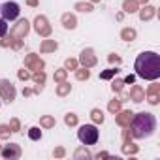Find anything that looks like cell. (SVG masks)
I'll return each instance as SVG.
<instances>
[{"label":"cell","mask_w":160,"mask_h":160,"mask_svg":"<svg viewBox=\"0 0 160 160\" xmlns=\"http://www.w3.org/2000/svg\"><path fill=\"white\" fill-rule=\"evenodd\" d=\"M134 70L141 79L147 81H156L160 77V55L154 51H143L138 55L134 62Z\"/></svg>","instance_id":"obj_1"},{"label":"cell","mask_w":160,"mask_h":160,"mask_svg":"<svg viewBox=\"0 0 160 160\" xmlns=\"http://www.w3.org/2000/svg\"><path fill=\"white\" fill-rule=\"evenodd\" d=\"M128 128H130L132 138H136V139H145V138H151V136L154 134V130H156V119H154V115L149 113V111L134 113V117H132Z\"/></svg>","instance_id":"obj_2"},{"label":"cell","mask_w":160,"mask_h":160,"mask_svg":"<svg viewBox=\"0 0 160 160\" xmlns=\"http://www.w3.org/2000/svg\"><path fill=\"white\" fill-rule=\"evenodd\" d=\"M98 136L100 134H98V128L94 124H83L77 130V138L83 145H94L98 141Z\"/></svg>","instance_id":"obj_3"},{"label":"cell","mask_w":160,"mask_h":160,"mask_svg":"<svg viewBox=\"0 0 160 160\" xmlns=\"http://www.w3.org/2000/svg\"><path fill=\"white\" fill-rule=\"evenodd\" d=\"M15 96H17V91H15L13 83L10 79H0V98L8 104H12L15 100Z\"/></svg>","instance_id":"obj_4"},{"label":"cell","mask_w":160,"mask_h":160,"mask_svg":"<svg viewBox=\"0 0 160 160\" xmlns=\"http://www.w3.org/2000/svg\"><path fill=\"white\" fill-rule=\"evenodd\" d=\"M0 13H2V19H6V21H13V19H17L19 17V13H21V8H19V4L17 2H4L2 6H0Z\"/></svg>","instance_id":"obj_5"},{"label":"cell","mask_w":160,"mask_h":160,"mask_svg":"<svg viewBox=\"0 0 160 160\" xmlns=\"http://www.w3.org/2000/svg\"><path fill=\"white\" fill-rule=\"evenodd\" d=\"M34 30L42 38H49L51 36V25H49V21H47L45 15H36V19H34Z\"/></svg>","instance_id":"obj_6"},{"label":"cell","mask_w":160,"mask_h":160,"mask_svg":"<svg viewBox=\"0 0 160 160\" xmlns=\"http://www.w3.org/2000/svg\"><path fill=\"white\" fill-rule=\"evenodd\" d=\"M77 62L81 64L83 68H92V66H96L98 58H96V55H94V49H91V47L83 49L81 55H79V60H77Z\"/></svg>","instance_id":"obj_7"},{"label":"cell","mask_w":160,"mask_h":160,"mask_svg":"<svg viewBox=\"0 0 160 160\" xmlns=\"http://www.w3.org/2000/svg\"><path fill=\"white\" fill-rule=\"evenodd\" d=\"M28 30H30V23H28L27 19H21V21H17V25L12 28L10 36H12V38H17V40H23V38L28 34Z\"/></svg>","instance_id":"obj_8"},{"label":"cell","mask_w":160,"mask_h":160,"mask_svg":"<svg viewBox=\"0 0 160 160\" xmlns=\"http://www.w3.org/2000/svg\"><path fill=\"white\" fill-rule=\"evenodd\" d=\"M0 154L4 158H8V160H17V158H21L23 151H21V147L17 143H10V145H4V149L0 151Z\"/></svg>","instance_id":"obj_9"},{"label":"cell","mask_w":160,"mask_h":160,"mask_svg":"<svg viewBox=\"0 0 160 160\" xmlns=\"http://www.w3.org/2000/svg\"><path fill=\"white\" fill-rule=\"evenodd\" d=\"M25 66H27V70H34V72H38V70H43L45 62H43L38 55L30 53V55H27V58H25Z\"/></svg>","instance_id":"obj_10"},{"label":"cell","mask_w":160,"mask_h":160,"mask_svg":"<svg viewBox=\"0 0 160 160\" xmlns=\"http://www.w3.org/2000/svg\"><path fill=\"white\" fill-rule=\"evenodd\" d=\"M158 92H160V85H158V83L149 85V89H147V102H149L151 106H156V104L160 102Z\"/></svg>","instance_id":"obj_11"},{"label":"cell","mask_w":160,"mask_h":160,"mask_svg":"<svg viewBox=\"0 0 160 160\" xmlns=\"http://www.w3.org/2000/svg\"><path fill=\"white\" fill-rule=\"evenodd\" d=\"M115 115H117V117H115L117 124H119V126H122V128H126V126L130 124L132 117H134V113H132L130 109H124V111H117Z\"/></svg>","instance_id":"obj_12"},{"label":"cell","mask_w":160,"mask_h":160,"mask_svg":"<svg viewBox=\"0 0 160 160\" xmlns=\"http://www.w3.org/2000/svg\"><path fill=\"white\" fill-rule=\"evenodd\" d=\"M138 12H139V19L141 21H151L154 17V13H156V8H152L149 4H143V8L138 10Z\"/></svg>","instance_id":"obj_13"},{"label":"cell","mask_w":160,"mask_h":160,"mask_svg":"<svg viewBox=\"0 0 160 160\" xmlns=\"http://www.w3.org/2000/svg\"><path fill=\"white\" fill-rule=\"evenodd\" d=\"M60 21H62V27L68 28V30H73V28L77 27V19H75L73 13H62Z\"/></svg>","instance_id":"obj_14"},{"label":"cell","mask_w":160,"mask_h":160,"mask_svg":"<svg viewBox=\"0 0 160 160\" xmlns=\"http://www.w3.org/2000/svg\"><path fill=\"white\" fill-rule=\"evenodd\" d=\"M128 96H130V100H134L136 104H141V102L145 100V91H143V89H141L139 85H134Z\"/></svg>","instance_id":"obj_15"},{"label":"cell","mask_w":160,"mask_h":160,"mask_svg":"<svg viewBox=\"0 0 160 160\" xmlns=\"http://www.w3.org/2000/svg\"><path fill=\"white\" fill-rule=\"evenodd\" d=\"M57 47H58V43L55 40H43L40 45V51L42 53H53V51H57Z\"/></svg>","instance_id":"obj_16"},{"label":"cell","mask_w":160,"mask_h":160,"mask_svg":"<svg viewBox=\"0 0 160 160\" xmlns=\"http://www.w3.org/2000/svg\"><path fill=\"white\" fill-rule=\"evenodd\" d=\"M91 156H92L91 151L85 149V147H79V149H75V152H73V158H75V160H89Z\"/></svg>","instance_id":"obj_17"},{"label":"cell","mask_w":160,"mask_h":160,"mask_svg":"<svg viewBox=\"0 0 160 160\" xmlns=\"http://www.w3.org/2000/svg\"><path fill=\"white\" fill-rule=\"evenodd\" d=\"M122 10H124V13H136L138 12V2L136 0H124Z\"/></svg>","instance_id":"obj_18"},{"label":"cell","mask_w":160,"mask_h":160,"mask_svg":"<svg viewBox=\"0 0 160 160\" xmlns=\"http://www.w3.org/2000/svg\"><path fill=\"white\" fill-rule=\"evenodd\" d=\"M138 151H139V147L134 145L132 141H122V152L124 154H136Z\"/></svg>","instance_id":"obj_19"},{"label":"cell","mask_w":160,"mask_h":160,"mask_svg":"<svg viewBox=\"0 0 160 160\" xmlns=\"http://www.w3.org/2000/svg\"><path fill=\"white\" fill-rule=\"evenodd\" d=\"M70 91H72V85L66 83V81H62V83L57 85V94L58 96H66V94H70Z\"/></svg>","instance_id":"obj_20"},{"label":"cell","mask_w":160,"mask_h":160,"mask_svg":"<svg viewBox=\"0 0 160 160\" xmlns=\"http://www.w3.org/2000/svg\"><path fill=\"white\" fill-rule=\"evenodd\" d=\"M121 38L124 42H132V40H136V30L134 28H122L121 30Z\"/></svg>","instance_id":"obj_21"},{"label":"cell","mask_w":160,"mask_h":160,"mask_svg":"<svg viewBox=\"0 0 160 160\" xmlns=\"http://www.w3.org/2000/svg\"><path fill=\"white\" fill-rule=\"evenodd\" d=\"M40 124L43 126V128H55V117H51V115H43L42 119H40Z\"/></svg>","instance_id":"obj_22"},{"label":"cell","mask_w":160,"mask_h":160,"mask_svg":"<svg viewBox=\"0 0 160 160\" xmlns=\"http://www.w3.org/2000/svg\"><path fill=\"white\" fill-rule=\"evenodd\" d=\"M55 83H62V81H66V77H68V70L66 68H60V70H57L55 72Z\"/></svg>","instance_id":"obj_23"},{"label":"cell","mask_w":160,"mask_h":160,"mask_svg":"<svg viewBox=\"0 0 160 160\" xmlns=\"http://www.w3.org/2000/svg\"><path fill=\"white\" fill-rule=\"evenodd\" d=\"M30 77L34 79V83H36V85H43V83H45V72H43V70H38V72H34Z\"/></svg>","instance_id":"obj_24"},{"label":"cell","mask_w":160,"mask_h":160,"mask_svg":"<svg viewBox=\"0 0 160 160\" xmlns=\"http://www.w3.org/2000/svg\"><path fill=\"white\" fill-rule=\"evenodd\" d=\"M91 119H92L94 124H102V122H104V113H102V109H92V111H91Z\"/></svg>","instance_id":"obj_25"},{"label":"cell","mask_w":160,"mask_h":160,"mask_svg":"<svg viewBox=\"0 0 160 160\" xmlns=\"http://www.w3.org/2000/svg\"><path fill=\"white\" fill-rule=\"evenodd\" d=\"M75 77L79 79V81H87V79L91 77V72H89V68H81V70H75Z\"/></svg>","instance_id":"obj_26"},{"label":"cell","mask_w":160,"mask_h":160,"mask_svg":"<svg viewBox=\"0 0 160 160\" xmlns=\"http://www.w3.org/2000/svg\"><path fill=\"white\" fill-rule=\"evenodd\" d=\"M121 104H122V102H121L119 98L111 100V102L108 104V111H109V113H117V111H121Z\"/></svg>","instance_id":"obj_27"},{"label":"cell","mask_w":160,"mask_h":160,"mask_svg":"<svg viewBox=\"0 0 160 160\" xmlns=\"http://www.w3.org/2000/svg\"><path fill=\"white\" fill-rule=\"evenodd\" d=\"M75 10L85 12V13H91V12H92V4H91V2H77V4H75Z\"/></svg>","instance_id":"obj_28"},{"label":"cell","mask_w":160,"mask_h":160,"mask_svg":"<svg viewBox=\"0 0 160 160\" xmlns=\"http://www.w3.org/2000/svg\"><path fill=\"white\" fill-rule=\"evenodd\" d=\"M117 73H119L117 68H109V70H104V72L100 73V79H111V77H115Z\"/></svg>","instance_id":"obj_29"},{"label":"cell","mask_w":160,"mask_h":160,"mask_svg":"<svg viewBox=\"0 0 160 160\" xmlns=\"http://www.w3.org/2000/svg\"><path fill=\"white\" fill-rule=\"evenodd\" d=\"M64 122H66L68 126H75V124H77V115H75V113H68V115H64Z\"/></svg>","instance_id":"obj_30"},{"label":"cell","mask_w":160,"mask_h":160,"mask_svg":"<svg viewBox=\"0 0 160 160\" xmlns=\"http://www.w3.org/2000/svg\"><path fill=\"white\" fill-rule=\"evenodd\" d=\"M28 138H30V139H40V138H42V130H40L38 126H32V128L28 130Z\"/></svg>","instance_id":"obj_31"},{"label":"cell","mask_w":160,"mask_h":160,"mask_svg":"<svg viewBox=\"0 0 160 160\" xmlns=\"http://www.w3.org/2000/svg\"><path fill=\"white\" fill-rule=\"evenodd\" d=\"M10 134H12V130H10L8 124H0V138H2V139H8Z\"/></svg>","instance_id":"obj_32"},{"label":"cell","mask_w":160,"mask_h":160,"mask_svg":"<svg viewBox=\"0 0 160 160\" xmlns=\"http://www.w3.org/2000/svg\"><path fill=\"white\" fill-rule=\"evenodd\" d=\"M64 66H66V70H77V66H79V62H77L75 58H66V62H64Z\"/></svg>","instance_id":"obj_33"},{"label":"cell","mask_w":160,"mask_h":160,"mask_svg":"<svg viewBox=\"0 0 160 160\" xmlns=\"http://www.w3.org/2000/svg\"><path fill=\"white\" fill-rule=\"evenodd\" d=\"M122 85H124V81H122V79H115V81L111 83V89H113V92H121V91H122Z\"/></svg>","instance_id":"obj_34"},{"label":"cell","mask_w":160,"mask_h":160,"mask_svg":"<svg viewBox=\"0 0 160 160\" xmlns=\"http://www.w3.org/2000/svg\"><path fill=\"white\" fill-rule=\"evenodd\" d=\"M10 130H12V132H19V130H21L19 119H12V121H10Z\"/></svg>","instance_id":"obj_35"},{"label":"cell","mask_w":160,"mask_h":160,"mask_svg":"<svg viewBox=\"0 0 160 160\" xmlns=\"http://www.w3.org/2000/svg\"><path fill=\"white\" fill-rule=\"evenodd\" d=\"M6 32H8V21L6 19H0V38L6 36Z\"/></svg>","instance_id":"obj_36"},{"label":"cell","mask_w":160,"mask_h":160,"mask_svg":"<svg viewBox=\"0 0 160 160\" xmlns=\"http://www.w3.org/2000/svg\"><path fill=\"white\" fill-rule=\"evenodd\" d=\"M108 60H109L111 64H121V57H119V55H115V53L108 55Z\"/></svg>","instance_id":"obj_37"},{"label":"cell","mask_w":160,"mask_h":160,"mask_svg":"<svg viewBox=\"0 0 160 160\" xmlns=\"http://www.w3.org/2000/svg\"><path fill=\"white\" fill-rule=\"evenodd\" d=\"M17 75H19L21 81H27V79H30V73H28L27 70H19V72H17Z\"/></svg>","instance_id":"obj_38"},{"label":"cell","mask_w":160,"mask_h":160,"mask_svg":"<svg viewBox=\"0 0 160 160\" xmlns=\"http://www.w3.org/2000/svg\"><path fill=\"white\" fill-rule=\"evenodd\" d=\"M4 40H0V45H2V47H8V45H12V36H2Z\"/></svg>","instance_id":"obj_39"},{"label":"cell","mask_w":160,"mask_h":160,"mask_svg":"<svg viewBox=\"0 0 160 160\" xmlns=\"http://www.w3.org/2000/svg\"><path fill=\"white\" fill-rule=\"evenodd\" d=\"M53 154H55L57 158H62V156L66 154V151H64V147H57V149L53 151Z\"/></svg>","instance_id":"obj_40"},{"label":"cell","mask_w":160,"mask_h":160,"mask_svg":"<svg viewBox=\"0 0 160 160\" xmlns=\"http://www.w3.org/2000/svg\"><path fill=\"white\" fill-rule=\"evenodd\" d=\"M12 47H13V49H21V47H23V40L13 38V40H12Z\"/></svg>","instance_id":"obj_41"},{"label":"cell","mask_w":160,"mask_h":160,"mask_svg":"<svg viewBox=\"0 0 160 160\" xmlns=\"http://www.w3.org/2000/svg\"><path fill=\"white\" fill-rule=\"evenodd\" d=\"M130 138H132V134H130V128L126 126V130L122 132V141H130Z\"/></svg>","instance_id":"obj_42"},{"label":"cell","mask_w":160,"mask_h":160,"mask_svg":"<svg viewBox=\"0 0 160 160\" xmlns=\"http://www.w3.org/2000/svg\"><path fill=\"white\" fill-rule=\"evenodd\" d=\"M122 81H124V83H134V81H136V77H134V75H126Z\"/></svg>","instance_id":"obj_43"},{"label":"cell","mask_w":160,"mask_h":160,"mask_svg":"<svg viewBox=\"0 0 160 160\" xmlns=\"http://www.w3.org/2000/svg\"><path fill=\"white\" fill-rule=\"evenodd\" d=\"M96 158H98V160H100V158H109V152H106V151H104V152H98Z\"/></svg>","instance_id":"obj_44"},{"label":"cell","mask_w":160,"mask_h":160,"mask_svg":"<svg viewBox=\"0 0 160 160\" xmlns=\"http://www.w3.org/2000/svg\"><path fill=\"white\" fill-rule=\"evenodd\" d=\"M27 4L32 6V8H36V6H38V0H27Z\"/></svg>","instance_id":"obj_45"},{"label":"cell","mask_w":160,"mask_h":160,"mask_svg":"<svg viewBox=\"0 0 160 160\" xmlns=\"http://www.w3.org/2000/svg\"><path fill=\"white\" fill-rule=\"evenodd\" d=\"M32 92H34V91H32V89H25V91H23V94H25V96H30V94H32Z\"/></svg>","instance_id":"obj_46"},{"label":"cell","mask_w":160,"mask_h":160,"mask_svg":"<svg viewBox=\"0 0 160 160\" xmlns=\"http://www.w3.org/2000/svg\"><path fill=\"white\" fill-rule=\"evenodd\" d=\"M136 2H138V4H147L149 0H136Z\"/></svg>","instance_id":"obj_47"},{"label":"cell","mask_w":160,"mask_h":160,"mask_svg":"<svg viewBox=\"0 0 160 160\" xmlns=\"http://www.w3.org/2000/svg\"><path fill=\"white\" fill-rule=\"evenodd\" d=\"M91 2H100V0H91Z\"/></svg>","instance_id":"obj_48"},{"label":"cell","mask_w":160,"mask_h":160,"mask_svg":"<svg viewBox=\"0 0 160 160\" xmlns=\"http://www.w3.org/2000/svg\"><path fill=\"white\" fill-rule=\"evenodd\" d=\"M0 151H2V145H0Z\"/></svg>","instance_id":"obj_49"}]
</instances>
